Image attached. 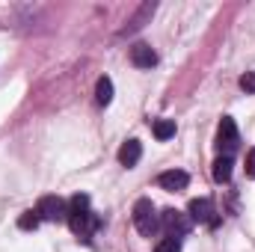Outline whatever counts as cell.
<instances>
[{"mask_svg": "<svg viewBox=\"0 0 255 252\" xmlns=\"http://www.w3.org/2000/svg\"><path fill=\"white\" fill-rule=\"evenodd\" d=\"M133 226L142 238H154V232L160 229V220H157V211H154V202L151 199H136L133 205Z\"/></svg>", "mask_w": 255, "mask_h": 252, "instance_id": "cell-1", "label": "cell"}, {"mask_svg": "<svg viewBox=\"0 0 255 252\" xmlns=\"http://www.w3.org/2000/svg\"><path fill=\"white\" fill-rule=\"evenodd\" d=\"M68 229L80 238V241H89L95 229H101V217L92 214V211H80V214H68Z\"/></svg>", "mask_w": 255, "mask_h": 252, "instance_id": "cell-2", "label": "cell"}, {"mask_svg": "<svg viewBox=\"0 0 255 252\" xmlns=\"http://www.w3.org/2000/svg\"><path fill=\"white\" fill-rule=\"evenodd\" d=\"M241 145V133H238V125H235V119H223L220 127H217V148H220V154H226V157H232V151Z\"/></svg>", "mask_w": 255, "mask_h": 252, "instance_id": "cell-3", "label": "cell"}, {"mask_svg": "<svg viewBox=\"0 0 255 252\" xmlns=\"http://www.w3.org/2000/svg\"><path fill=\"white\" fill-rule=\"evenodd\" d=\"M36 214H39V220L60 223V220H68V205L60 196H42L39 205H36Z\"/></svg>", "mask_w": 255, "mask_h": 252, "instance_id": "cell-4", "label": "cell"}, {"mask_svg": "<svg viewBox=\"0 0 255 252\" xmlns=\"http://www.w3.org/2000/svg\"><path fill=\"white\" fill-rule=\"evenodd\" d=\"M160 223H163V229L169 232V238H184L193 229L190 214H181V211H175V208L163 211V214H160Z\"/></svg>", "mask_w": 255, "mask_h": 252, "instance_id": "cell-5", "label": "cell"}, {"mask_svg": "<svg viewBox=\"0 0 255 252\" xmlns=\"http://www.w3.org/2000/svg\"><path fill=\"white\" fill-rule=\"evenodd\" d=\"M187 214H190V220L193 223H205V226H217L220 223V217H217V208H214V202L211 199H193L190 202V208H187Z\"/></svg>", "mask_w": 255, "mask_h": 252, "instance_id": "cell-6", "label": "cell"}, {"mask_svg": "<svg viewBox=\"0 0 255 252\" xmlns=\"http://www.w3.org/2000/svg\"><path fill=\"white\" fill-rule=\"evenodd\" d=\"M130 63L136 65V68H151V65H157V54H154L151 45L136 42V45L130 48Z\"/></svg>", "mask_w": 255, "mask_h": 252, "instance_id": "cell-7", "label": "cell"}, {"mask_svg": "<svg viewBox=\"0 0 255 252\" xmlns=\"http://www.w3.org/2000/svg\"><path fill=\"white\" fill-rule=\"evenodd\" d=\"M157 184H160L163 190H169V193H178V190H184L187 184H190V175L181 172V169H169V172H160Z\"/></svg>", "mask_w": 255, "mask_h": 252, "instance_id": "cell-8", "label": "cell"}, {"mask_svg": "<svg viewBox=\"0 0 255 252\" xmlns=\"http://www.w3.org/2000/svg\"><path fill=\"white\" fill-rule=\"evenodd\" d=\"M139 157H142L139 139H128V142H122V148H119V163H122V166H136Z\"/></svg>", "mask_w": 255, "mask_h": 252, "instance_id": "cell-9", "label": "cell"}, {"mask_svg": "<svg viewBox=\"0 0 255 252\" xmlns=\"http://www.w3.org/2000/svg\"><path fill=\"white\" fill-rule=\"evenodd\" d=\"M214 181L217 184H226L229 178H232V157H226V154H220L217 160H214Z\"/></svg>", "mask_w": 255, "mask_h": 252, "instance_id": "cell-10", "label": "cell"}, {"mask_svg": "<svg viewBox=\"0 0 255 252\" xmlns=\"http://www.w3.org/2000/svg\"><path fill=\"white\" fill-rule=\"evenodd\" d=\"M95 101L101 107H107L113 101V80L110 77H98V83H95Z\"/></svg>", "mask_w": 255, "mask_h": 252, "instance_id": "cell-11", "label": "cell"}, {"mask_svg": "<svg viewBox=\"0 0 255 252\" xmlns=\"http://www.w3.org/2000/svg\"><path fill=\"white\" fill-rule=\"evenodd\" d=\"M151 133H154L160 142H166L169 136H175V122H172V119H157V122L151 125Z\"/></svg>", "mask_w": 255, "mask_h": 252, "instance_id": "cell-12", "label": "cell"}, {"mask_svg": "<svg viewBox=\"0 0 255 252\" xmlns=\"http://www.w3.org/2000/svg\"><path fill=\"white\" fill-rule=\"evenodd\" d=\"M80 211H89V196L86 193H74L68 199V214H80Z\"/></svg>", "mask_w": 255, "mask_h": 252, "instance_id": "cell-13", "label": "cell"}, {"mask_svg": "<svg viewBox=\"0 0 255 252\" xmlns=\"http://www.w3.org/2000/svg\"><path fill=\"white\" fill-rule=\"evenodd\" d=\"M39 223H42V220H39V214H36V211H24V214L18 217V226H21L24 232H33V229H39Z\"/></svg>", "mask_w": 255, "mask_h": 252, "instance_id": "cell-14", "label": "cell"}, {"mask_svg": "<svg viewBox=\"0 0 255 252\" xmlns=\"http://www.w3.org/2000/svg\"><path fill=\"white\" fill-rule=\"evenodd\" d=\"M154 252H181V244H178V238H166L154 247Z\"/></svg>", "mask_w": 255, "mask_h": 252, "instance_id": "cell-15", "label": "cell"}, {"mask_svg": "<svg viewBox=\"0 0 255 252\" xmlns=\"http://www.w3.org/2000/svg\"><path fill=\"white\" fill-rule=\"evenodd\" d=\"M241 89L250 92V95H255V71H247V74L241 77Z\"/></svg>", "mask_w": 255, "mask_h": 252, "instance_id": "cell-16", "label": "cell"}, {"mask_svg": "<svg viewBox=\"0 0 255 252\" xmlns=\"http://www.w3.org/2000/svg\"><path fill=\"white\" fill-rule=\"evenodd\" d=\"M247 175H250V178H255V148H250V151H247Z\"/></svg>", "mask_w": 255, "mask_h": 252, "instance_id": "cell-17", "label": "cell"}]
</instances>
